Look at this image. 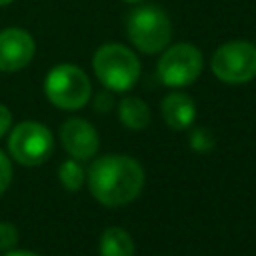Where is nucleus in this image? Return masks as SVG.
<instances>
[{
    "label": "nucleus",
    "instance_id": "obj_8",
    "mask_svg": "<svg viewBox=\"0 0 256 256\" xmlns=\"http://www.w3.org/2000/svg\"><path fill=\"white\" fill-rule=\"evenodd\" d=\"M36 44L24 28L0 30V72H16L30 64Z\"/></svg>",
    "mask_w": 256,
    "mask_h": 256
},
{
    "label": "nucleus",
    "instance_id": "obj_7",
    "mask_svg": "<svg viewBox=\"0 0 256 256\" xmlns=\"http://www.w3.org/2000/svg\"><path fill=\"white\" fill-rule=\"evenodd\" d=\"M202 52L188 42L174 44L164 50L158 60V78L172 88L190 86L202 72Z\"/></svg>",
    "mask_w": 256,
    "mask_h": 256
},
{
    "label": "nucleus",
    "instance_id": "obj_16",
    "mask_svg": "<svg viewBox=\"0 0 256 256\" xmlns=\"http://www.w3.org/2000/svg\"><path fill=\"white\" fill-rule=\"evenodd\" d=\"M10 180H12V164L8 156L0 150V194L10 186Z\"/></svg>",
    "mask_w": 256,
    "mask_h": 256
},
{
    "label": "nucleus",
    "instance_id": "obj_20",
    "mask_svg": "<svg viewBox=\"0 0 256 256\" xmlns=\"http://www.w3.org/2000/svg\"><path fill=\"white\" fill-rule=\"evenodd\" d=\"M10 2H14V0H0V6H6V4H10Z\"/></svg>",
    "mask_w": 256,
    "mask_h": 256
},
{
    "label": "nucleus",
    "instance_id": "obj_9",
    "mask_svg": "<svg viewBox=\"0 0 256 256\" xmlns=\"http://www.w3.org/2000/svg\"><path fill=\"white\" fill-rule=\"evenodd\" d=\"M60 142L64 150L76 160H90L100 146L98 132L82 118H70L60 128Z\"/></svg>",
    "mask_w": 256,
    "mask_h": 256
},
{
    "label": "nucleus",
    "instance_id": "obj_2",
    "mask_svg": "<svg viewBox=\"0 0 256 256\" xmlns=\"http://www.w3.org/2000/svg\"><path fill=\"white\" fill-rule=\"evenodd\" d=\"M126 34L140 52L156 54L168 46L172 38V24L160 6L144 4L128 12Z\"/></svg>",
    "mask_w": 256,
    "mask_h": 256
},
{
    "label": "nucleus",
    "instance_id": "obj_19",
    "mask_svg": "<svg viewBox=\"0 0 256 256\" xmlns=\"http://www.w3.org/2000/svg\"><path fill=\"white\" fill-rule=\"evenodd\" d=\"M4 256H40V254H36L32 250H8Z\"/></svg>",
    "mask_w": 256,
    "mask_h": 256
},
{
    "label": "nucleus",
    "instance_id": "obj_17",
    "mask_svg": "<svg viewBox=\"0 0 256 256\" xmlns=\"http://www.w3.org/2000/svg\"><path fill=\"white\" fill-rule=\"evenodd\" d=\"M112 104H114V100H112V96H110L108 92H100V94L96 96V100H94L96 112H108V110L112 108Z\"/></svg>",
    "mask_w": 256,
    "mask_h": 256
},
{
    "label": "nucleus",
    "instance_id": "obj_11",
    "mask_svg": "<svg viewBox=\"0 0 256 256\" xmlns=\"http://www.w3.org/2000/svg\"><path fill=\"white\" fill-rule=\"evenodd\" d=\"M120 122L130 130H144L150 122V108L138 96H126L118 106Z\"/></svg>",
    "mask_w": 256,
    "mask_h": 256
},
{
    "label": "nucleus",
    "instance_id": "obj_5",
    "mask_svg": "<svg viewBox=\"0 0 256 256\" xmlns=\"http://www.w3.org/2000/svg\"><path fill=\"white\" fill-rule=\"evenodd\" d=\"M210 68L214 76L226 84H244L256 76V44L248 40H232L216 48Z\"/></svg>",
    "mask_w": 256,
    "mask_h": 256
},
{
    "label": "nucleus",
    "instance_id": "obj_10",
    "mask_svg": "<svg viewBox=\"0 0 256 256\" xmlns=\"http://www.w3.org/2000/svg\"><path fill=\"white\" fill-rule=\"evenodd\" d=\"M162 118L172 130H186L196 118L194 100L184 92H172L162 100Z\"/></svg>",
    "mask_w": 256,
    "mask_h": 256
},
{
    "label": "nucleus",
    "instance_id": "obj_15",
    "mask_svg": "<svg viewBox=\"0 0 256 256\" xmlns=\"http://www.w3.org/2000/svg\"><path fill=\"white\" fill-rule=\"evenodd\" d=\"M18 244V230L14 224L10 222H0V250L8 252L14 250V246Z\"/></svg>",
    "mask_w": 256,
    "mask_h": 256
},
{
    "label": "nucleus",
    "instance_id": "obj_18",
    "mask_svg": "<svg viewBox=\"0 0 256 256\" xmlns=\"http://www.w3.org/2000/svg\"><path fill=\"white\" fill-rule=\"evenodd\" d=\"M10 124H12V114H10V110H8L4 104H0V138L8 132Z\"/></svg>",
    "mask_w": 256,
    "mask_h": 256
},
{
    "label": "nucleus",
    "instance_id": "obj_3",
    "mask_svg": "<svg viewBox=\"0 0 256 256\" xmlns=\"http://www.w3.org/2000/svg\"><path fill=\"white\" fill-rule=\"evenodd\" d=\"M92 66L98 80L114 92L130 90L140 76L138 56L124 44L116 42L102 44L92 58Z\"/></svg>",
    "mask_w": 256,
    "mask_h": 256
},
{
    "label": "nucleus",
    "instance_id": "obj_12",
    "mask_svg": "<svg viewBox=\"0 0 256 256\" xmlns=\"http://www.w3.org/2000/svg\"><path fill=\"white\" fill-rule=\"evenodd\" d=\"M134 240L132 236L118 226L106 228L100 236V256H134Z\"/></svg>",
    "mask_w": 256,
    "mask_h": 256
},
{
    "label": "nucleus",
    "instance_id": "obj_4",
    "mask_svg": "<svg viewBox=\"0 0 256 256\" xmlns=\"http://www.w3.org/2000/svg\"><path fill=\"white\" fill-rule=\"evenodd\" d=\"M44 92L56 108L78 110L88 104L92 86L82 68L74 64H58L48 72Z\"/></svg>",
    "mask_w": 256,
    "mask_h": 256
},
{
    "label": "nucleus",
    "instance_id": "obj_6",
    "mask_svg": "<svg viewBox=\"0 0 256 256\" xmlns=\"http://www.w3.org/2000/svg\"><path fill=\"white\" fill-rule=\"evenodd\" d=\"M8 150L18 164L38 166L50 158L54 150V138L52 132L40 122H20L10 132Z\"/></svg>",
    "mask_w": 256,
    "mask_h": 256
},
{
    "label": "nucleus",
    "instance_id": "obj_14",
    "mask_svg": "<svg viewBox=\"0 0 256 256\" xmlns=\"http://www.w3.org/2000/svg\"><path fill=\"white\" fill-rule=\"evenodd\" d=\"M190 146L196 152H210L214 148V138L206 128H194L190 132Z\"/></svg>",
    "mask_w": 256,
    "mask_h": 256
},
{
    "label": "nucleus",
    "instance_id": "obj_13",
    "mask_svg": "<svg viewBox=\"0 0 256 256\" xmlns=\"http://www.w3.org/2000/svg\"><path fill=\"white\" fill-rule=\"evenodd\" d=\"M58 178H60V184L68 192H78L84 186V182H86V172L78 164V160L74 158V160H66V162L60 164Z\"/></svg>",
    "mask_w": 256,
    "mask_h": 256
},
{
    "label": "nucleus",
    "instance_id": "obj_1",
    "mask_svg": "<svg viewBox=\"0 0 256 256\" xmlns=\"http://www.w3.org/2000/svg\"><path fill=\"white\" fill-rule=\"evenodd\" d=\"M88 186L92 196L108 206H124L136 200L144 186V170L132 156L106 154L92 162L88 170Z\"/></svg>",
    "mask_w": 256,
    "mask_h": 256
},
{
    "label": "nucleus",
    "instance_id": "obj_21",
    "mask_svg": "<svg viewBox=\"0 0 256 256\" xmlns=\"http://www.w3.org/2000/svg\"><path fill=\"white\" fill-rule=\"evenodd\" d=\"M124 2H140V0H124Z\"/></svg>",
    "mask_w": 256,
    "mask_h": 256
}]
</instances>
